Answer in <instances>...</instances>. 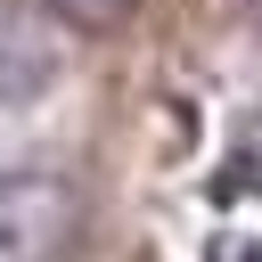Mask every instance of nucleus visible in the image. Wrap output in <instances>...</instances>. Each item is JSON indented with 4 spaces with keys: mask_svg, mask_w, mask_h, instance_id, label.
Segmentation results:
<instances>
[{
    "mask_svg": "<svg viewBox=\"0 0 262 262\" xmlns=\"http://www.w3.org/2000/svg\"><path fill=\"white\" fill-rule=\"evenodd\" d=\"M74 237V188L57 172L0 180V262H49Z\"/></svg>",
    "mask_w": 262,
    "mask_h": 262,
    "instance_id": "obj_1",
    "label": "nucleus"
},
{
    "mask_svg": "<svg viewBox=\"0 0 262 262\" xmlns=\"http://www.w3.org/2000/svg\"><path fill=\"white\" fill-rule=\"evenodd\" d=\"M57 25H74V33H123L147 0H41Z\"/></svg>",
    "mask_w": 262,
    "mask_h": 262,
    "instance_id": "obj_2",
    "label": "nucleus"
}]
</instances>
